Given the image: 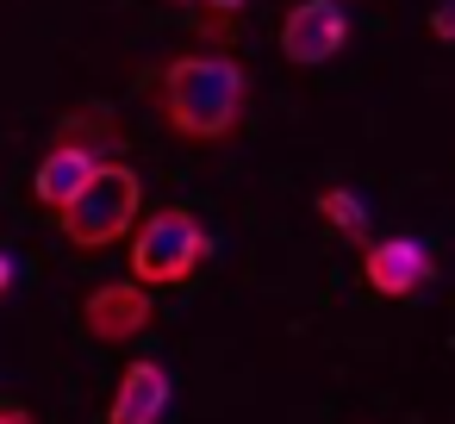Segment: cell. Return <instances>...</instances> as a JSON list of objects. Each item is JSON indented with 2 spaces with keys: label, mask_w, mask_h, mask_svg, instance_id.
<instances>
[{
  "label": "cell",
  "mask_w": 455,
  "mask_h": 424,
  "mask_svg": "<svg viewBox=\"0 0 455 424\" xmlns=\"http://www.w3.org/2000/svg\"><path fill=\"white\" fill-rule=\"evenodd\" d=\"M250 94H256V82H250L243 57H231V51H188V57L163 63V76H156L163 119L188 144L237 138V125L250 113Z\"/></svg>",
  "instance_id": "obj_1"
},
{
  "label": "cell",
  "mask_w": 455,
  "mask_h": 424,
  "mask_svg": "<svg viewBox=\"0 0 455 424\" xmlns=\"http://www.w3.org/2000/svg\"><path fill=\"white\" fill-rule=\"evenodd\" d=\"M138 219H144V181H138L132 163H100V175H94V181L57 212L63 237H69L82 256L119 244L125 231H138Z\"/></svg>",
  "instance_id": "obj_2"
},
{
  "label": "cell",
  "mask_w": 455,
  "mask_h": 424,
  "mask_svg": "<svg viewBox=\"0 0 455 424\" xmlns=\"http://www.w3.org/2000/svg\"><path fill=\"white\" fill-rule=\"evenodd\" d=\"M125 256H132V281H144V287H181L206 262V225L188 206H163V212L138 219Z\"/></svg>",
  "instance_id": "obj_3"
},
{
  "label": "cell",
  "mask_w": 455,
  "mask_h": 424,
  "mask_svg": "<svg viewBox=\"0 0 455 424\" xmlns=\"http://www.w3.org/2000/svg\"><path fill=\"white\" fill-rule=\"evenodd\" d=\"M349 44V13L343 0H299L281 20V57L299 69H324L337 51Z\"/></svg>",
  "instance_id": "obj_4"
},
{
  "label": "cell",
  "mask_w": 455,
  "mask_h": 424,
  "mask_svg": "<svg viewBox=\"0 0 455 424\" xmlns=\"http://www.w3.org/2000/svg\"><path fill=\"white\" fill-rule=\"evenodd\" d=\"M150 312H156V300H150L144 281H107V287H88V300H82V331H88L94 343H132V337H144Z\"/></svg>",
  "instance_id": "obj_5"
},
{
  "label": "cell",
  "mask_w": 455,
  "mask_h": 424,
  "mask_svg": "<svg viewBox=\"0 0 455 424\" xmlns=\"http://www.w3.org/2000/svg\"><path fill=\"white\" fill-rule=\"evenodd\" d=\"M430 275H436V262H430V250L418 237H380V244L362 250V281L380 300H411Z\"/></svg>",
  "instance_id": "obj_6"
},
{
  "label": "cell",
  "mask_w": 455,
  "mask_h": 424,
  "mask_svg": "<svg viewBox=\"0 0 455 424\" xmlns=\"http://www.w3.org/2000/svg\"><path fill=\"white\" fill-rule=\"evenodd\" d=\"M100 150H82V144H57L51 138V156L38 163V175H32V200L44 206V212H63L94 175H100Z\"/></svg>",
  "instance_id": "obj_7"
},
{
  "label": "cell",
  "mask_w": 455,
  "mask_h": 424,
  "mask_svg": "<svg viewBox=\"0 0 455 424\" xmlns=\"http://www.w3.org/2000/svg\"><path fill=\"white\" fill-rule=\"evenodd\" d=\"M169 412V374L156 362H132L119 374V393L107 405V424H163Z\"/></svg>",
  "instance_id": "obj_8"
},
{
  "label": "cell",
  "mask_w": 455,
  "mask_h": 424,
  "mask_svg": "<svg viewBox=\"0 0 455 424\" xmlns=\"http://www.w3.org/2000/svg\"><path fill=\"white\" fill-rule=\"evenodd\" d=\"M57 144H82V150H100L107 163L125 150V125L107 113V107H69L57 119Z\"/></svg>",
  "instance_id": "obj_9"
},
{
  "label": "cell",
  "mask_w": 455,
  "mask_h": 424,
  "mask_svg": "<svg viewBox=\"0 0 455 424\" xmlns=\"http://www.w3.org/2000/svg\"><path fill=\"white\" fill-rule=\"evenodd\" d=\"M318 219H324L331 231H343L349 244L368 250V206H362L355 188H318Z\"/></svg>",
  "instance_id": "obj_10"
},
{
  "label": "cell",
  "mask_w": 455,
  "mask_h": 424,
  "mask_svg": "<svg viewBox=\"0 0 455 424\" xmlns=\"http://www.w3.org/2000/svg\"><path fill=\"white\" fill-rule=\"evenodd\" d=\"M237 26H243L237 13H194V32H200L206 51H231L237 44Z\"/></svg>",
  "instance_id": "obj_11"
},
{
  "label": "cell",
  "mask_w": 455,
  "mask_h": 424,
  "mask_svg": "<svg viewBox=\"0 0 455 424\" xmlns=\"http://www.w3.org/2000/svg\"><path fill=\"white\" fill-rule=\"evenodd\" d=\"M430 38L455 44V0H436V7H430Z\"/></svg>",
  "instance_id": "obj_12"
},
{
  "label": "cell",
  "mask_w": 455,
  "mask_h": 424,
  "mask_svg": "<svg viewBox=\"0 0 455 424\" xmlns=\"http://www.w3.org/2000/svg\"><path fill=\"white\" fill-rule=\"evenodd\" d=\"M243 7H250V0H200L194 13H237V20H243Z\"/></svg>",
  "instance_id": "obj_13"
},
{
  "label": "cell",
  "mask_w": 455,
  "mask_h": 424,
  "mask_svg": "<svg viewBox=\"0 0 455 424\" xmlns=\"http://www.w3.org/2000/svg\"><path fill=\"white\" fill-rule=\"evenodd\" d=\"M0 424H38V418H32L26 405H0Z\"/></svg>",
  "instance_id": "obj_14"
},
{
  "label": "cell",
  "mask_w": 455,
  "mask_h": 424,
  "mask_svg": "<svg viewBox=\"0 0 455 424\" xmlns=\"http://www.w3.org/2000/svg\"><path fill=\"white\" fill-rule=\"evenodd\" d=\"M7 287H13V256L0 250V293H7Z\"/></svg>",
  "instance_id": "obj_15"
}]
</instances>
